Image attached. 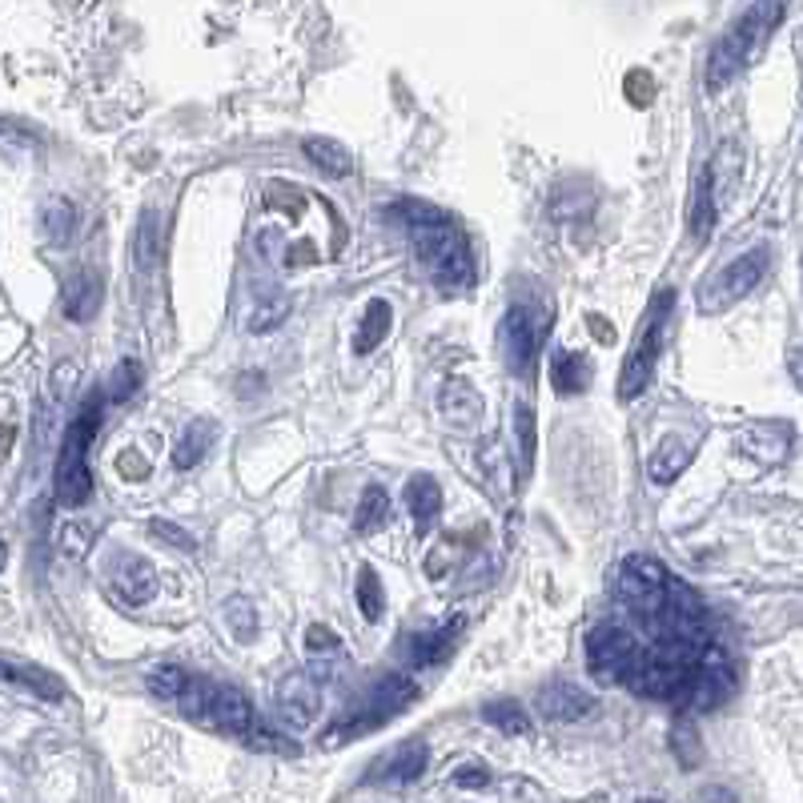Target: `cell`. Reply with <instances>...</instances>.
<instances>
[{
	"mask_svg": "<svg viewBox=\"0 0 803 803\" xmlns=\"http://www.w3.org/2000/svg\"><path fill=\"white\" fill-rule=\"evenodd\" d=\"M410 246H414L418 261L434 277V285H442V290H462V285L474 282V261H470L467 237L458 234L446 217L410 225Z\"/></svg>",
	"mask_w": 803,
	"mask_h": 803,
	"instance_id": "6da1fadb",
	"label": "cell"
},
{
	"mask_svg": "<svg viewBox=\"0 0 803 803\" xmlns=\"http://www.w3.org/2000/svg\"><path fill=\"white\" fill-rule=\"evenodd\" d=\"M101 426V402H85L81 414L69 422L64 430V446H61V462H57V503L61 507H81L93 491V474L85 467V454L93 438H97Z\"/></svg>",
	"mask_w": 803,
	"mask_h": 803,
	"instance_id": "7a4b0ae2",
	"label": "cell"
},
{
	"mask_svg": "<svg viewBox=\"0 0 803 803\" xmlns=\"http://www.w3.org/2000/svg\"><path fill=\"white\" fill-rule=\"evenodd\" d=\"M776 21H779V4H771V9L759 4V9H752L747 16H740V21H735V25L716 40V49H711V57H707V88H711V93H719L723 85L735 81V73L747 64L752 49L764 40V33L776 25Z\"/></svg>",
	"mask_w": 803,
	"mask_h": 803,
	"instance_id": "3957f363",
	"label": "cell"
},
{
	"mask_svg": "<svg viewBox=\"0 0 803 803\" xmlns=\"http://www.w3.org/2000/svg\"><path fill=\"white\" fill-rule=\"evenodd\" d=\"M675 309V290H663L656 297V306L647 314V326H642V338L630 346L627 362H623V374H618V398L630 402L635 394H642V386L651 382V370H656V358L663 350V334H668V314Z\"/></svg>",
	"mask_w": 803,
	"mask_h": 803,
	"instance_id": "277c9868",
	"label": "cell"
},
{
	"mask_svg": "<svg viewBox=\"0 0 803 803\" xmlns=\"http://www.w3.org/2000/svg\"><path fill=\"white\" fill-rule=\"evenodd\" d=\"M642 647L639 639L623 630L618 623H599V627L587 635V671L594 680L611 687V683H627L630 671L639 668Z\"/></svg>",
	"mask_w": 803,
	"mask_h": 803,
	"instance_id": "5b68a950",
	"label": "cell"
},
{
	"mask_svg": "<svg viewBox=\"0 0 803 803\" xmlns=\"http://www.w3.org/2000/svg\"><path fill=\"white\" fill-rule=\"evenodd\" d=\"M767 261H771L767 246H755L752 253L728 261V265L699 290V314H719V309H728L731 302H740V297L752 294L755 285L764 282Z\"/></svg>",
	"mask_w": 803,
	"mask_h": 803,
	"instance_id": "8992f818",
	"label": "cell"
},
{
	"mask_svg": "<svg viewBox=\"0 0 803 803\" xmlns=\"http://www.w3.org/2000/svg\"><path fill=\"white\" fill-rule=\"evenodd\" d=\"M105 582L117 603L125 606H145L153 594H157V567L141 555H129V551H117L105 563Z\"/></svg>",
	"mask_w": 803,
	"mask_h": 803,
	"instance_id": "52a82bcc",
	"label": "cell"
},
{
	"mask_svg": "<svg viewBox=\"0 0 803 803\" xmlns=\"http://www.w3.org/2000/svg\"><path fill=\"white\" fill-rule=\"evenodd\" d=\"M534 707L543 711V719H555V723H579V719H587L594 711V695L587 692V687H579V683L555 680V683H546V687H539Z\"/></svg>",
	"mask_w": 803,
	"mask_h": 803,
	"instance_id": "ba28073f",
	"label": "cell"
},
{
	"mask_svg": "<svg viewBox=\"0 0 803 803\" xmlns=\"http://www.w3.org/2000/svg\"><path fill=\"white\" fill-rule=\"evenodd\" d=\"M321 707V695H318V683L294 671V675H285L277 683V716L290 723V728H309L314 716H318Z\"/></svg>",
	"mask_w": 803,
	"mask_h": 803,
	"instance_id": "9c48e42d",
	"label": "cell"
},
{
	"mask_svg": "<svg viewBox=\"0 0 803 803\" xmlns=\"http://www.w3.org/2000/svg\"><path fill=\"white\" fill-rule=\"evenodd\" d=\"M539 326H534V318L527 314L522 306H515L507 314V321H503V342H507V362L510 370H531L534 362V350H539Z\"/></svg>",
	"mask_w": 803,
	"mask_h": 803,
	"instance_id": "30bf717a",
	"label": "cell"
},
{
	"mask_svg": "<svg viewBox=\"0 0 803 803\" xmlns=\"http://www.w3.org/2000/svg\"><path fill=\"white\" fill-rule=\"evenodd\" d=\"M740 446L752 458H759V462H779L791 446V426L788 422H759V426H752V430L743 434Z\"/></svg>",
	"mask_w": 803,
	"mask_h": 803,
	"instance_id": "8fae6325",
	"label": "cell"
},
{
	"mask_svg": "<svg viewBox=\"0 0 803 803\" xmlns=\"http://www.w3.org/2000/svg\"><path fill=\"white\" fill-rule=\"evenodd\" d=\"M426 764H430V747L422 740H406V743H398L394 752H390V759L382 764V779L386 783H414V779L426 771Z\"/></svg>",
	"mask_w": 803,
	"mask_h": 803,
	"instance_id": "7c38bea8",
	"label": "cell"
},
{
	"mask_svg": "<svg viewBox=\"0 0 803 803\" xmlns=\"http://www.w3.org/2000/svg\"><path fill=\"white\" fill-rule=\"evenodd\" d=\"M302 153H306L309 165L326 177H350V169H354L350 149L342 145V141H334V137H306V141H302Z\"/></svg>",
	"mask_w": 803,
	"mask_h": 803,
	"instance_id": "4fadbf2b",
	"label": "cell"
},
{
	"mask_svg": "<svg viewBox=\"0 0 803 803\" xmlns=\"http://www.w3.org/2000/svg\"><path fill=\"white\" fill-rule=\"evenodd\" d=\"M551 386H555V394H582L587 386H591V362L575 354V350H555V358H551Z\"/></svg>",
	"mask_w": 803,
	"mask_h": 803,
	"instance_id": "5bb4252c",
	"label": "cell"
},
{
	"mask_svg": "<svg viewBox=\"0 0 803 803\" xmlns=\"http://www.w3.org/2000/svg\"><path fill=\"white\" fill-rule=\"evenodd\" d=\"M390 318H394V314H390V302L374 297L358 321V334H354V354H358V358H366L374 346H382V338L390 334Z\"/></svg>",
	"mask_w": 803,
	"mask_h": 803,
	"instance_id": "9a60e30c",
	"label": "cell"
},
{
	"mask_svg": "<svg viewBox=\"0 0 803 803\" xmlns=\"http://www.w3.org/2000/svg\"><path fill=\"white\" fill-rule=\"evenodd\" d=\"M97 306H101V282L93 273H73L64 282V314L73 321H85L97 314Z\"/></svg>",
	"mask_w": 803,
	"mask_h": 803,
	"instance_id": "2e32d148",
	"label": "cell"
},
{
	"mask_svg": "<svg viewBox=\"0 0 803 803\" xmlns=\"http://www.w3.org/2000/svg\"><path fill=\"white\" fill-rule=\"evenodd\" d=\"M687 462H692V446L683 438H663L659 450L651 454V462H647V474L656 482H675L687 470Z\"/></svg>",
	"mask_w": 803,
	"mask_h": 803,
	"instance_id": "e0dca14e",
	"label": "cell"
},
{
	"mask_svg": "<svg viewBox=\"0 0 803 803\" xmlns=\"http://www.w3.org/2000/svg\"><path fill=\"white\" fill-rule=\"evenodd\" d=\"M4 668H9V680H13L16 687H28V692H37L40 699H49V704L64 699L61 680H52L49 671L37 668V663H16V659H4Z\"/></svg>",
	"mask_w": 803,
	"mask_h": 803,
	"instance_id": "ac0fdd59",
	"label": "cell"
},
{
	"mask_svg": "<svg viewBox=\"0 0 803 803\" xmlns=\"http://www.w3.org/2000/svg\"><path fill=\"white\" fill-rule=\"evenodd\" d=\"M406 510L418 522H430L438 510H442V486L430 479V474H414L406 482Z\"/></svg>",
	"mask_w": 803,
	"mask_h": 803,
	"instance_id": "d6986e66",
	"label": "cell"
},
{
	"mask_svg": "<svg viewBox=\"0 0 803 803\" xmlns=\"http://www.w3.org/2000/svg\"><path fill=\"white\" fill-rule=\"evenodd\" d=\"M687 225H692V241H707L711 229H716V201H711V174H707V169L699 174V181H695V201H692Z\"/></svg>",
	"mask_w": 803,
	"mask_h": 803,
	"instance_id": "ffe728a7",
	"label": "cell"
},
{
	"mask_svg": "<svg viewBox=\"0 0 803 803\" xmlns=\"http://www.w3.org/2000/svg\"><path fill=\"white\" fill-rule=\"evenodd\" d=\"M73 225H76V210L64 198H49L40 205V229H45V237H49L52 246H64L73 237Z\"/></svg>",
	"mask_w": 803,
	"mask_h": 803,
	"instance_id": "44dd1931",
	"label": "cell"
},
{
	"mask_svg": "<svg viewBox=\"0 0 803 803\" xmlns=\"http://www.w3.org/2000/svg\"><path fill=\"white\" fill-rule=\"evenodd\" d=\"M482 719H486L495 731H503V735H527V731H531V719H527L522 704H515V699H495V704H486L482 707Z\"/></svg>",
	"mask_w": 803,
	"mask_h": 803,
	"instance_id": "7402d4cb",
	"label": "cell"
},
{
	"mask_svg": "<svg viewBox=\"0 0 803 803\" xmlns=\"http://www.w3.org/2000/svg\"><path fill=\"white\" fill-rule=\"evenodd\" d=\"M438 406H442V414L450 422H458V426H462V422H474L482 414V402H479V394H474V390H470V386H462V382H454V386H446L442 390V398H438Z\"/></svg>",
	"mask_w": 803,
	"mask_h": 803,
	"instance_id": "603a6c76",
	"label": "cell"
},
{
	"mask_svg": "<svg viewBox=\"0 0 803 803\" xmlns=\"http://www.w3.org/2000/svg\"><path fill=\"white\" fill-rule=\"evenodd\" d=\"M386 515H390V498H386V491L382 486H366L362 498H358V510H354V527H358L362 534H374L386 522Z\"/></svg>",
	"mask_w": 803,
	"mask_h": 803,
	"instance_id": "cb8c5ba5",
	"label": "cell"
},
{
	"mask_svg": "<svg viewBox=\"0 0 803 803\" xmlns=\"http://www.w3.org/2000/svg\"><path fill=\"white\" fill-rule=\"evenodd\" d=\"M149 692L157 695V699H165V704H177L181 695H186V687L193 683V675L181 668H174V663H161V668L149 671Z\"/></svg>",
	"mask_w": 803,
	"mask_h": 803,
	"instance_id": "d4e9b609",
	"label": "cell"
},
{
	"mask_svg": "<svg viewBox=\"0 0 803 803\" xmlns=\"http://www.w3.org/2000/svg\"><path fill=\"white\" fill-rule=\"evenodd\" d=\"M671 752L680 755L683 767H695L704 759V743H699V731L692 723V711H680L675 728H671Z\"/></svg>",
	"mask_w": 803,
	"mask_h": 803,
	"instance_id": "484cf974",
	"label": "cell"
},
{
	"mask_svg": "<svg viewBox=\"0 0 803 803\" xmlns=\"http://www.w3.org/2000/svg\"><path fill=\"white\" fill-rule=\"evenodd\" d=\"M450 642H454V630H426V635H414L410 639V659L414 663H442L450 656Z\"/></svg>",
	"mask_w": 803,
	"mask_h": 803,
	"instance_id": "4316f807",
	"label": "cell"
},
{
	"mask_svg": "<svg viewBox=\"0 0 803 803\" xmlns=\"http://www.w3.org/2000/svg\"><path fill=\"white\" fill-rule=\"evenodd\" d=\"M354 594H358V611L366 623H378L386 611V594H382V582H378V575H374V567H362L358 570V587H354Z\"/></svg>",
	"mask_w": 803,
	"mask_h": 803,
	"instance_id": "83f0119b",
	"label": "cell"
},
{
	"mask_svg": "<svg viewBox=\"0 0 803 803\" xmlns=\"http://www.w3.org/2000/svg\"><path fill=\"white\" fill-rule=\"evenodd\" d=\"M285 314H290V297L273 294V297H265V302H258V306L249 309L246 326L253 330V334H265V330H273V326H282Z\"/></svg>",
	"mask_w": 803,
	"mask_h": 803,
	"instance_id": "f1b7e54d",
	"label": "cell"
},
{
	"mask_svg": "<svg viewBox=\"0 0 803 803\" xmlns=\"http://www.w3.org/2000/svg\"><path fill=\"white\" fill-rule=\"evenodd\" d=\"M306 651H309V659H318V671H326L330 668V659L342 656V639H338L330 627L314 623V627L306 630Z\"/></svg>",
	"mask_w": 803,
	"mask_h": 803,
	"instance_id": "f546056e",
	"label": "cell"
},
{
	"mask_svg": "<svg viewBox=\"0 0 803 803\" xmlns=\"http://www.w3.org/2000/svg\"><path fill=\"white\" fill-rule=\"evenodd\" d=\"M210 446H213V426H210V422H198V426H193V430H189L186 438H181V446H177L174 462H177V467H181V470H186V467H198L201 454H205Z\"/></svg>",
	"mask_w": 803,
	"mask_h": 803,
	"instance_id": "4dcf8cb0",
	"label": "cell"
},
{
	"mask_svg": "<svg viewBox=\"0 0 803 803\" xmlns=\"http://www.w3.org/2000/svg\"><path fill=\"white\" fill-rule=\"evenodd\" d=\"M161 253V225L153 213H145V222L137 229V270H153Z\"/></svg>",
	"mask_w": 803,
	"mask_h": 803,
	"instance_id": "1f68e13d",
	"label": "cell"
},
{
	"mask_svg": "<svg viewBox=\"0 0 803 803\" xmlns=\"http://www.w3.org/2000/svg\"><path fill=\"white\" fill-rule=\"evenodd\" d=\"M137 386H141V366L133 358H125L109 378V398L113 402H125V398L137 394Z\"/></svg>",
	"mask_w": 803,
	"mask_h": 803,
	"instance_id": "d6a6232c",
	"label": "cell"
},
{
	"mask_svg": "<svg viewBox=\"0 0 803 803\" xmlns=\"http://www.w3.org/2000/svg\"><path fill=\"white\" fill-rule=\"evenodd\" d=\"M225 623H229V630H234L237 639H249L253 627H258L253 603H249V599H229V603H225Z\"/></svg>",
	"mask_w": 803,
	"mask_h": 803,
	"instance_id": "836d02e7",
	"label": "cell"
},
{
	"mask_svg": "<svg viewBox=\"0 0 803 803\" xmlns=\"http://www.w3.org/2000/svg\"><path fill=\"white\" fill-rule=\"evenodd\" d=\"M149 534H157V539H165V543L177 546V551H193V534L181 531V527H174V522H165V519L149 522Z\"/></svg>",
	"mask_w": 803,
	"mask_h": 803,
	"instance_id": "e575fe53",
	"label": "cell"
},
{
	"mask_svg": "<svg viewBox=\"0 0 803 803\" xmlns=\"http://www.w3.org/2000/svg\"><path fill=\"white\" fill-rule=\"evenodd\" d=\"M515 426H519V442H522V462H527V467H531L534 462V414H531V406H519L515 410Z\"/></svg>",
	"mask_w": 803,
	"mask_h": 803,
	"instance_id": "d590c367",
	"label": "cell"
},
{
	"mask_svg": "<svg viewBox=\"0 0 803 803\" xmlns=\"http://www.w3.org/2000/svg\"><path fill=\"white\" fill-rule=\"evenodd\" d=\"M76 378H81V366H76V362H61V366H57V370H52V382H49L52 398H64V394H73Z\"/></svg>",
	"mask_w": 803,
	"mask_h": 803,
	"instance_id": "8d00e7d4",
	"label": "cell"
},
{
	"mask_svg": "<svg viewBox=\"0 0 803 803\" xmlns=\"http://www.w3.org/2000/svg\"><path fill=\"white\" fill-rule=\"evenodd\" d=\"M454 783L458 788H486L491 783V767L486 764H467L454 771Z\"/></svg>",
	"mask_w": 803,
	"mask_h": 803,
	"instance_id": "74e56055",
	"label": "cell"
},
{
	"mask_svg": "<svg viewBox=\"0 0 803 803\" xmlns=\"http://www.w3.org/2000/svg\"><path fill=\"white\" fill-rule=\"evenodd\" d=\"M627 93H630V97H642V105H647V97H651V81H647V76L630 73L627 76Z\"/></svg>",
	"mask_w": 803,
	"mask_h": 803,
	"instance_id": "f35d334b",
	"label": "cell"
},
{
	"mask_svg": "<svg viewBox=\"0 0 803 803\" xmlns=\"http://www.w3.org/2000/svg\"><path fill=\"white\" fill-rule=\"evenodd\" d=\"M591 321H594V338H599V342H611V338H615L611 321H603V318H591Z\"/></svg>",
	"mask_w": 803,
	"mask_h": 803,
	"instance_id": "ab89813d",
	"label": "cell"
},
{
	"mask_svg": "<svg viewBox=\"0 0 803 803\" xmlns=\"http://www.w3.org/2000/svg\"><path fill=\"white\" fill-rule=\"evenodd\" d=\"M791 378H795V382H800V390H803V350H795V354H791Z\"/></svg>",
	"mask_w": 803,
	"mask_h": 803,
	"instance_id": "60d3db41",
	"label": "cell"
},
{
	"mask_svg": "<svg viewBox=\"0 0 803 803\" xmlns=\"http://www.w3.org/2000/svg\"><path fill=\"white\" fill-rule=\"evenodd\" d=\"M800 49H803V37H800Z\"/></svg>",
	"mask_w": 803,
	"mask_h": 803,
	"instance_id": "b9f144b4",
	"label": "cell"
}]
</instances>
